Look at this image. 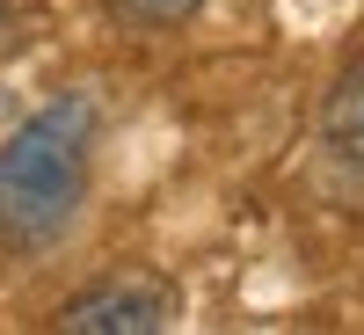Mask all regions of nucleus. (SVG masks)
I'll return each mask as SVG.
<instances>
[{
	"instance_id": "f257e3e1",
	"label": "nucleus",
	"mask_w": 364,
	"mask_h": 335,
	"mask_svg": "<svg viewBox=\"0 0 364 335\" xmlns=\"http://www.w3.org/2000/svg\"><path fill=\"white\" fill-rule=\"evenodd\" d=\"M87 161H95V110L80 95L44 102L0 146V240L8 248H51L80 219Z\"/></svg>"
},
{
	"instance_id": "f03ea898",
	"label": "nucleus",
	"mask_w": 364,
	"mask_h": 335,
	"mask_svg": "<svg viewBox=\"0 0 364 335\" xmlns=\"http://www.w3.org/2000/svg\"><path fill=\"white\" fill-rule=\"evenodd\" d=\"M168 321H175V292L154 277H117V285H95L58 307L66 335H161Z\"/></svg>"
},
{
	"instance_id": "7ed1b4c3",
	"label": "nucleus",
	"mask_w": 364,
	"mask_h": 335,
	"mask_svg": "<svg viewBox=\"0 0 364 335\" xmlns=\"http://www.w3.org/2000/svg\"><path fill=\"white\" fill-rule=\"evenodd\" d=\"M321 139H328V154H336L350 175H364V58L343 66L336 87H328V102H321Z\"/></svg>"
},
{
	"instance_id": "20e7f679",
	"label": "nucleus",
	"mask_w": 364,
	"mask_h": 335,
	"mask_svg": "<svg viewBox=\"0 0 364 335\" xmlns=\"http://www.w3.org/2000/svg\"><path fill=\"white\" fill-rule=\"evenodd\" d=\"M197 8H204V0H109V15L132 22V29H175V22H190Z\"/></svg>"
}]
</instances>
